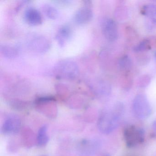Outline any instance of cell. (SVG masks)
Returning a JSON list of instances; mask_svg holds the SVG:
<instances>
[{
	"mask_svg": "<svg viewBox=\"0 0 156 156\" xmlns=\"http://www.w3.org/2000/svg\"><path fill=\"white\" fill-rule=\"evenodd\" d=\"M124 113V107L117 103L112 107L104 109L98 117V127L101 133L109 134L117 128Z\"/></svg>",
	"mask_w": 156,
	"mask_h": 156,
	"instance_id": "cell-1",
	"label": "cell"
},
{
	"mask_svg": "<svg viewBox=\"0 0 156 156\" xmlns=\"http://www.w3.org/2000/svg\"><path fill=\"white\" fill-rule=\"evenodd\" d=\"M53 73L55 76L58 79L72 81L78 77L79 69L76 63L73 61L62 60L55 65Z\"/></svg>",
	"mask_w": 156,
	"mask_h": 156,
	"instance_id": "cell-2",
	"label": "cell"
},
{
	"mask_svg": "<svg viewBox=\"0 0 156 156\" xmlns=\"http://www.w3.org/2000/svg\"><path fill=\"white\" fill-rule=\"evenodd\" d=\"M26 42L28 49L37 53H45L49 51L51 47L50 41L41 34H30L27 38Z\"/></svg>",
	"mask_w": 156,
	"mask_h": 156,
	"instance_id": "cell-3",
	"label": "cell"
},
{
	"mask_svg": "<svg viewBox=\"0 0 156 156\" xmlns=\"http://www.w3.org/2000/svg\"><path fill=\"white\" fill-rule=\"evenodd\" d=\"M132 108L134 115L139 119H145L151 115L150 104L147 97L143 94L136 96L133 100Z\"/></svg>",
	"mask_w": 156,
	"mask_h": 156,
	"instance_id": "cell-4",
	"label": "cell"
},
{
	"mask_svg": "<svg viewBox=\"0 0 156 156\" xmlns=\"http://www.w3.org/2000/svg\"><path fill=\"white\" fill-rule=\"evenodd\" d=\"M144 136V130L136 126H129L124 130L125 142L127 146L129 147H135L143 142Z\"/></svg>",
	"mask_w": 156,
	"mask_h": 156,
	"instance_id": "cell-5",
	"label": "cell"
},
{
	"mask_svg": "<svg viewBox=\"0 0 156 156\" xmlns=\"http://www.w3.org/2000/svg\"><path fill=\"white\" fill-rule=\"evenodd\" d=\"M84 3L83 7L79 9L75 14V21L79 24L88 23L92 20L94 16L91 2L87 1Z\"/></svg>",
	"mask_w": 156,
	"mask_h": 156,
	"instance_id": "cell-6",
	"label": "cell"
},
{
	"mask_svg": "<svg viewBox=\"0 0 156 156\" xmlns=\"http://www.w3.org/2000/svg\"><path fill=\"white\" fill-rule=\"evenodd\" d=\"M102 33L107 41L110 42L116 41L118 37V27L115 22L111 19H107L102 22Z\"/></svg>",
	"mask_w": 156,
	"mask_h": 156,
	"instance_id": "cell-7",
	"label": "cell"
},
{
	"mask_svg": "<svg viewBox=\"0 0 156 156\" xmlns=\"http://www.w3.org/2000/svg\"><path fill=\"white\" fill-rule=\"evenodd\" d=\"M20 120L18 118L11 117L7 119L2 127V132L4 134H14L18 133L21 128Z\"/></svg>",
	"mask_w": 156,
	"mask_h": 156,
	"instance_id": "cell-8",
	"label": "cell"
},
{
	"mask_svg": "<svg viewBox=\"0 0 156 156\" xmlns=\"http://www.w3.org/2000/svg\"><path fill=\"white\" fill-rule=\"evenodd\" d=\"M106 84L100 80H94L88 83V86L94 94L99 98H105L108 96L109 90Z\"/></svg>",
	"mask_w": 156,
	"mask_h": 156,
	"instance_id": "cell-9",
	"label": "cell"
},
{
	"mask_svg": "<svg viewBox=\"0 0 156 156\" xmlns=\"http://www.w3.org/2000/svg\"><path fill=\"white\" fill-rule=\"evenodd\" d=\"M100 143L98 140H85L81 141L79 149L82 153L86 155H92L95 153L100 148Z\"/></svg>",
	"mask_w": 156,
	"mask_h": 156,
	"instance_id": "cell-10",
	"label": "cell"
},
{
	"mask_svg": "<svg viewBox=\"0 0 156 156\" xmlns=\"http://www.w3.org/2000/svg\"><path fill=\"white\" fill-rule=\"evenodd\" d=\"M24 19L27 23L31 26H38L42 23L41 13L33 8H30L25 11Z\"/></svg>",
	"mask_w": 156,
	"mask_h": 156,
	"instance_id": "cell-11",
	"label": "cell"
},
{
	"mask_svg": "<svg viewBox=\"0 0 156 156\" xmlns=\"http://www.w3.org/2000/svg\"><path fill=\"white\" fill-rule=\"evenodd\" d=\"M72 35V30L71 28L69 26L65 25L58 30L55 36V40L60 47H64L69 41Z\"/></svg>",
	"mask_w": 156,
	"mask_h": 156,
	"instance_id": "cell-12",
	"label": "cell"
},
{
	"mask_svg": "<svg viewBox=\"0 0 156 156\" xmlns=\"http://www.w3.org/2000/svg\"><path fill=\"white\" fill-rule=\"evenodd\" d=\"M19 50L15 45L9 44H1L0 45L1 54L6 58L14 59L18 56Z\"/></svg>",
	"mask_w": 156,
	"mask_h": 156,
	"instance_id": "cell-13",
	"label": "cell"
},
{
	"mask_svg": "<svg viewBox=\"0 0 156 156\" xmlns=\"http://www.w3.org/2000/svg\"><path fill=\"white\" fill-rule=\"evenodd\" d=\"M49 137L47 134V128L46 126H42L38 131L37 136V144L40 147L45 146L48 143Z\"/></svg>",
	"mask_w": 156,
	"mask_h": 156,
	"instance_id": "cell-14",
	"label": "cell"
},
{
	"mask_svg": "<svg viewBox=\"0 0 156 156\" xmlns=\"http://www.w3.org/2000/svg\"><path fill=\"white\" fill-rule=\"evenodd\" d=\"M42 11L45 16L50 20H55L58 17V10L50 4H44L42 7Z\"/></svg>",
	"mask_w": 156,
	"mask_h": 156,
	"instance_id": "cell-15",
	"label": "cell"
},
{
	"mask_svg": "<svg viewBox=\"0 0 156 156\" xmlns=\"http://www.w3.org/2000/svg\"><path fill=\"white\" fill-rule=\"evenodd\" d=\"M119 69L122 71H128L131 69L132 62L128 55H125L120 58L118 62Z\"/></svg>",
	"mask_w": 156,
	"mask_h": 156,
	"instance_id": "cell-16",
	"label": "cell"
},
{
	"mask_svg": "<svg viewBox=\"0 0 156 156\" xmlns=\"http://www.w3.org/2000/svg\"><path fill=\"white\" fill-rule=\"evenodd\" d=\"M143 14L152 20L153 22L156 23V6L148 5L144 6L142 10Z\"/></svg>",
	"mask_w": 156,
	"mask_h": 156,
	"instance_id": "cell-17",
	"label": "cell"
},
{
	"mask_svg": "<svg viewBox=\"0 0 156 156\" xmlns=\"http://www.w3.org/2000/svg\"><path fill=\"white\" fill-rule=\"evenodd\" d=\"M150 48V44L147 40L143 41L140 43L138 45L134 48V51L135 52H140L148 49Z\"/></svg>",
	"mask_w": 156,
	"mask_h": 156,
	"instance_id": "cell-18",
	"label": "cell"
},
{
	"mask_svg": "<svg viewBox=\"0 0 156 156\" xmlns=\"http://www.w3.org/2000/svg\"><path fill=\"white\" fill-rule=\"evenodd\" d=\"M152 129L153 132L156 135V119H155L152 123Z\"/></svg>",
	"mask_w": 156,
	"mask_h": 156,
	"instance_id": "cell-19",
	"label": "cell"
},
{
	"mask_svg": "<svg viewBox=\"0 0 156 156\" xmlns=\"http://www.w3.org/2000/svg\"><path fill=\"white\" fill-rule=\"evenodd\" d=\"M154 58H155V60H156V51L154 53Z\"/></svg>",
	"mask_w": 156,
	"mask_h": 156,
	"instance_id": "cell-20",
	"label": "cell"
},
{
	"mask_svg": "<svg viewBox=\"0 0 156 156\" xmlns=\"http://www.w3.org/2000/svg\"><path fill=\"white\" fill-rule=\"evenodd\" d=\"M105 156H108V155H105Z\"/></svg>",
	"mask_w": 156,
	"mask_h": 156,
	"instance_id": "cell-21",
	"label": "cell"
},
{
	"mask_svg": "<svg viewBox=\"0 0 156 156\" xmlns=\"http://www.w3.org/2000/svg\"></svg>",
	"mask_w": 156,
	"mask_h": 156,
	"instance_id": "cell-22",
	"label": "cell"
}]
</instances>
